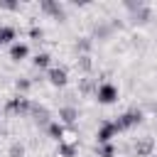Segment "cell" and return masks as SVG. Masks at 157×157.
<instances>
[{
	"instance_id": "10",
	"label": "cell",
	"mask_w": 157,
	"mask_h": 157,
	"mask_svg": "<svg viewBox=\"0 0 157 157\" xmlns=\"http://www.w3.org/2000/svg\"><path fill=\"white\" fill-rule=\"evenodd\" d=\"M29 54V47L27 44H20V42H15L12 47H10V59L12 61H20V59H25Z\"/></svg>"
},
{
	"instance_id": "1",
	"label": "cell",
	"mask_w": 157,
	"mask_h": 157,
	"mask_svg": "<svg viewBox=\"0 0 157 157\" xmlns=\"http://www.w3.org/2000/svg\"><path fill=\"white\" fill-rule=\"evenodd\" d=\"M96 98H98V103H115L118 101V88L113 86V83H108V81H103V83H98L96 86Z\"/></svg>"
},
{
	"instance_id": "9",
	"label": "cell",
	"mask_w": 157,
	"mask_h": 157,
	"mask_svg": "<svg viewBox=\"0 0 157 157\" xmlns=\"http://www.w3.org/2000/svg\"><path fill=\"white\" fill-rule=\"evenodd\" d=\"M59 118H61V123L74 125V123H76V118H78V110H76L74 105H64V108H59Z\"/></svg>"
},
{
	"instance_id": "12",
	"label": "cell",
	"mask_w": 157,
	"mask_h": 157,
	"mask_svg": "<svg viewBox=\"0 0 157 157\" xmlns=\"http://www.w3.org/2000/svg\"><path fill=\"white\" fill-rule=\"evenodd\" d=\"M91 66H93V61H91L88 54H81V56L76 59V69H81V71H91Z\"/></svg>"
},
{
	"instance_id": "8",
	"label": "cell",
	"mask_w": 157,
	"mask_h": 157,
	"mask_svg": "<svg viewBox=\"0 0 157 157\" xmlns=\"http://www.w3.org/2000/svg\"><path fill=\"white\" fill-rule=\"evenodd\" d=\"M29 113L34 115V120H37V125H42V128H47V125H49V110H47L44 105H39V103H32V108H29Z\"/></svg>"
},
{
	"instance_id": "19",
	"label": "cell",
	"mask_w": 157,
	"mask_h": 157,
	"mask_svg": "<svg viewBox=\"0 0 157 157\" xmlns=\"http://www.w3.org/2000/svg\"><path fill=\"white\" fill-rule=\"evenodd\" d=\"M76 49H78L81 54H86V52L91 49V39H88V37H83V39H78V42H76Z\"/></svg>"
},
{
	"instance_id": "16",
	"label": "cell",
	"mask_w": 157,
	"mask_h": 157,
	"mask_svg": "<svg viewBox=\"0 0 157 157\" xmlns=\"http://www.w3.org/2000/svg\"><path fill=\"white\" fill-rule=\"evenodd\" d=\"M115 155V147L108 142V145H98V157H113Z\"/></svg>"
},
{
	"instance_id": "2",
	"label": "cell",
	"mask_w": 157,
	"mask_h": 157,
	"mask_svg": "<svg viewBox=\"0 0 157 157\" xmlns=\"http://www.w3.org/2000/svg\"><path fill=\"white\" fill-rule=\"evenodd\" d=\"M7 113L10 115H25V113H29V108H32V103H29V98L27 96H15V98H10L7 101Z\"/></svg>"
},
{
	"instance_id": "23",
	"label": "cell",
	"mask_w": 157,
	"mask_h": 157,
	"mask_svg": "<svg viewBox=\"0 0 157 157\" xmlns=\"http://www.w3.org/2000/svg\"><path fill=\"white\" fill-rule=\"evenodd\" d=\"M29 37H32V39H42V29H39V27H32V29H29Z\"/></svg>"
},
{
	"instance_id": "17",
	"label": "cell",
	"mask_w": 157,
	"mask_h": 157,
	"mask_svg": "<svg viewBox=\"0 0 157 157\" xmlns=\"http://www.w3.org/2000/svg\"><path fill=\"white\" fill-rule=\"evenodd\" d=\"M29 86H32V81H29V78H17V81H15V88L20 91V96H22L25 91H29Z\"/></svg>"
},
{
	"instance_id": "14",
	"label": "cell",
	"mask_w": 157,
	"mask_h": 157,
	"mask_svg": "<svg viewBox=\"0 0 157 157\" xmlns=\"http://www.w3.org/2000/svg\"><path fill=\"white\" fill-rule=\"evenodd\" d=\"M49 59H52V56H49L47 52H42V54L34 56V66H37V69H47V66H49Z\"/></svg>"
},
{
	"instance_id": "5",
	"label": "cell",
	"mask_w": 157,
	"mask_h": 157,
	"mask_svg": "<svg viewBox=\"0 0 157 157\" xmlns=\"http://www.w3.org/2000/svg\"><path fill=\"white\" fill-rule=\"evenodd\" d=\"M152 150H155V140L152 137H137V142H135V155L137 157H150Z\"/></svg>"
},
{
	"instance_id": "18",
	"label": "cell",
	"mask_w": 157,
	"mask_h": 157,
	"mask_svg": "<svg viewBox=\"0 0 157 157\" xmlns=\"http://www.w3.org/2000/svg\"><path fill=\"white\" fill-rule=\"evenodd\" d=\"M78 88H81V93H91V91H93V81L86 76V78L78 81Z\"/></svg>"
},
{
	"instance_id": "22",
	"label": "cell",
	"mask_w": 157,
	"mask_h": 157,
	"mask_svg": "<svg viewBox=\"0 0 157 157\" xmlns=\"http://www.w3.org/2000/svg\"><path fill=\"white\" fill-rule=\"evenodd\" d=\"M0 7H5V10H17V7H20V2H12V0H0Z\"/></svg>"
},
{
	"instance_id": "13",
	"label": "cell",
	"mask_w": 157,
	"mask_h": 157,
	"mask_svg": "<svg viewBox=\"0 0 157 157\" xmlns=\"http://www.w3.org/2000/svg\"><path fill=\"white\" fill-rule=\"evenodd\" d=\"M10 39H15V27H0V47L7 44Z\"/></svg>"
},
{
	"instance_id": "21",
	"label": "cell",
	"mask_w": 157,
	"mask_h": 157,
	"mask_svg": "<svg viewBox=\"0 0 157 157\" xmlns=\"http://www.w3.org/2000/svg\"><path fill=\"white\" fill-rule=\"evenodd\" d=\"M25 155V147L20 145V142H15L12 147H10V157H22Z\"/></svg>"
},
{
	"instance_id": "7",
	"label": "cell",
	"mask_w": 157,
	"mask_h": 157,
	"mask_svg": "<svg viewBox=\"0 0 157 157\" xmlns=\"http://www.w3.org/2000/svg\"><path fill=\"white\" fill-rule=\"evenodd\" d=\"M47 78H49V83L52 86H66V69H59V66H52L49 71H47Z\"/></svg>"
},
{
	"instance_id": "3",
	"label": "cell",
	"mask_w": 157,
	"mask_h": 157,
	"mask_svg": "<svg viewBox=\"0 0 157 157\" xmlns=\"http://www.w3.org/2000/svg\"><path fill=\"white\" fill-rule=\"evenodd\" d=\"M137 123H142V110H137V108H132V110L123 113V115L115 120L118 130H128V128H135Z\"/></svg>"
},
{
	"instance_id": "15",
	"label": "cell",
	"mask_w": 157,
	"mask_h": 157,
	"mask_svg": "<svg viewBox=\"0 0 157 157\" xmlns=\"http://www.w3.org/2000/svg\"><path fill=\"white\" fill-rule=\"evenodd\" d=\"M59 155H64V157H74V155H76V147H74V145H66V142L61 140V142H59Z\"/></svg>"
},
{
	"instance_id": "6",
	"label": "cell",
	"mask_w": 157,
	"mask_h": 157,
	"mask_svg": "<svg viewBox=\"0 0 157 157\" xmlns=\"http://www.w3.org/2000/svg\"><path fill=\"white\" fill-rule=\"evenodd\" d=\"M39 7H42L44 12H49L52 17H56V20H64V5H61V2H54V0H42V2H39Z\"/></svg>"
},
{
	"instance_id": "20",
	"label": "cell",
	"mask_w": 157,
	"mask_h": 157,
	"mask_svg": "<svg viewBox=\"0 0 157 157\" xmlns=\"http://www.w3.org/2000/svg\"><path fill=\"white\" fill-rule=\"evenodd\" d=\"M108 34H110V27H108V25H96V37L103 39V37H108Z\"/></svg>"
},
{
	"instance_id": "4",
	"label": "cell",
	"mask_w": 157,
	"mask_h": 157,
	"mask_svg": "<svg viewBox=\"0 0 157 157\" xmlns=\"http://www.w3.org/2000/svg\"><path fill=\"white\" fill-rule=\"evenodd\" d=\"M115 132H120V130H118V125H115V120H105V123L101 125L98 135H96V137H98V145H108V142L113 140V135H115Z\"/></svg>"
},
{
	"instance_id": "11",
	"label": "cell",
	"mask_w": 157,
	"mask_h": 157,
	"mask_svg": "<svg viewBox=\"0 0 157 157\" xmlns=\"http://www.w3.org/2000/svg\"><path fill=\"white\" fill-rule=\"evenodd\" d=\"M47 135L61 142V140H64V125H61L59 120H54V123H49V125H47Z\"/></svg>"
}]
</instances>
